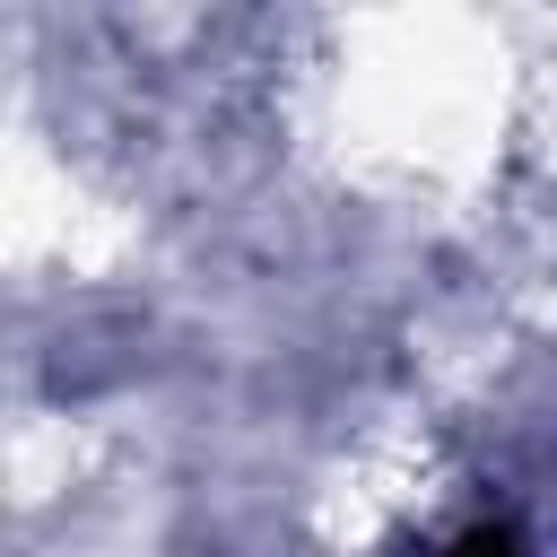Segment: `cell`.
<instances>
[{
  "mask_svg": "<svg viewBox=\"0 0 557 557\" xmlns=\"http://www.w3.org/2000/svg\"><path fill=\"white\" fill-rule=\"evenodd\" d=\"M435 557H522V540H513L505 522H470V531H453Z\"/></svg>",
  "mask_w": 557,
  "mask_h": 557,
  "instance_id": "1",
  "label": "cell"
}]
</instances>
